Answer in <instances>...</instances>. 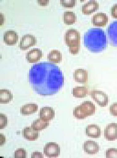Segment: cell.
I'll return each instance as SVG.
<instances>
[{
	"label": "cell",
	"mask_w": 117,
	"mask_h": 158,
	"mask_svg": "<svg viewBox=\"0 0 117 158\" xmlns=\"http://www.w3.org/2000/svg\"><path fill=\"white\" fill-rule=\"evenodd\" d=\"M28 79L34 91L42 96L55 94L64 84V75L60 68L47 61L32 66L29 70Z\"/></svg>",
	"instance_id": "6da1fadb"
},
{
	"label": "cell",
	"mask_w": 117,
	"mask_h": 158,
	"mask_svg": "<svg viewBox=\"0 0 117 158\" xmlns=\"http://www.w3.org/2000/svg\"><path fill=\"white\" fill-rule=\"evenodd\" d=\"M85 46L92 52H100L106 48L108 40L105 31L100 28H91L84 35Z\"/></svg>",
	"instance_id": "7a4b0ae2"
},
{
	"label": "cell",
	"mask_w": 117,
	"mask_h": 158,
	"mask_svg": "<svg viewBox=\"0 0 117 158\" xmlns=\"http://www.w3.org/2000/svg\"><path fill=\"white\" fill-rule=\"evenodd\" d=\"M64 40L68 47L70 53L73 55L79 53L80 49V33L76 29H68L64 35Z\"/></svg>",
	"instance_id": "3957f363"
},
{
	"label": "cell",
	"mask_w": 117,
	"mask_h": 158,
	"mask_svg": "<svg viewBox=\"0 0 117 158\" xmlns=\"http://www.w3.org/2000/svg\"><path fill=\"white\" fill-rule=\"evenodd\" d=\"M95 110V105L92 102L86 101L74 109L73 115L78 119H84L94 114Z\"/></svg>",
	"instance_id": "277c9868"
},
{
	"label": "cell",
	"mask_w": 117,
	"mask_h": 158,
	"mask_svg": "<svg viewBox=\"0 0 117 158\" xmlns=\"http://www.w3.org/2000/svg\"><path fill=\"white\" fill-rule=\"evenodd\" d=\"M91 96L100 107H105L109 103L108 95L104 92L93 89L90 92Z\"/></svg>",
	"instance_id": "5b68a950"
},
{
	"label": "cell",
	"mask_w": 117,
	"mask_h": 158,
	"mask_svg": "<svg viewBox=\"0 0 117 158\" xmlns=\"http://www.w3.org/2000/svg\"><path fill=\"white\" fill-rule=\"evenodd\" d=\"M44 154L48 157H57L60 153V148L55 142H49L44 147Z\"/></svg>",
	"instance_id": "8992f818"
},
{
	"label": "cell",
	"mask_w": 117,
	"mask_h": 158,
	"mask_svg": "<svg viewBox=\"0 0 117 158\" xmlns=\"http://www.w3.org/2000/svg\"><path fill=\"white\" fill-rule=\"evenodd\" d=\"M106 31L109 42L111 45L117 47V20L111 23Z\"/></svg>",
	"instance_id": "52a82bcc"
},
{
	"label": "cell",
	"mask_w": 117,
	"mask_h": 158,
	"mask_svg": "<svg viewBox=\"0 0 117 158\" xmlns=\"http://www.w3.org/2000/svg\"><path fill=\"white\" fill-rule=\"evenodd\" d=\"M37 44V39L34 35L26 34L21 38L18 44L19 48L22 50H26L30 47L35 45Z\"/></svg>",
	"instance_id": "ba28073f"
},
{
	"label": "cell",
	"mask_w": 117,
	"mask_h": 158,
	"mask_svg": "<svg viewBox=\"0 0 117 158\" xmlns=\"http://www.w3.org/2000/svg\"><path fill=\"white\" fill-rule=\"evenodd\" d=\"M104 137L109 141H114L117 139V123L109 124L104 130Z\"/></svg>",
	"instance_id": "9c48e42d"
},
{
	"label": "cell",
	"mask_w": 117,
	"mask_h": 158,
	"mask_svg": "<svg viewBox=\"0 0 117 158\" xmlns=\"http://www.w3.org/2000/svg\"><path fill=\"white\" fill-rule=\"evenodd\" d=\"M108 15L103 12H98L94 15L91 18V22L94 26L104 27L108 23Z\"/></svg>",
	"instance_id": "30bf717a"
},
{
	"label": "cell",
	"mask_w": 117,
	"mask_h": 158,
	"mask_svg": "<svg viewBox=\"0 0 117 158\" xmlns=\"http://www.w3.org/2000/svg\"><path fill=\"white\" fill-rule=\"evenodd\" d=\"M42 56V52L41 49L38 48H33L26 53V59L29 63H35L39 61Z\"/></svg>",
	"instance_id": "8fae6325"
},
{
	"label": "cell",
	"mask_w": 117,
	"mask_h": 158,
	"mask_svg": "<svg viewBox=\"0 0 117 158\" xmlns=\"http://www.w3.org/2000/svg\"><path fill=\"white\" fill-rule=\"evenodd\" d=\"M18 40V35L16 31L10 30L4 33L3 40L8 45H14Z\"/></svg>",
	"instance_id": "7c38bea8"
},
{
	"label": "cell",
	"mask_w": 117,
	"mask_h": 158,
	"mask_svg": "<svg viewBox=\"0 0 117 158\" xmlns=\"http://www.w3.org/2000/svg\"><path fill=\"white\" fill-rule=\"evenodd\" d=\"M83 151L89 155H95L99 152V145L93 140H87L83 144Z\"/></svg>",
	"instance_id": "4fadbf2b"
},
{
	"label": "cell",
	"mask_w": 117,
	"mask_h": 158,
	"mask_svg": "<svg viewBox=\"0 0 117 158\" xmlns=\"http://www.w3.org/2000/svg\"><path fill=\"white\" fill-rule=\"evenodd\" d=\"M74 79L77 82L81 84L86 83L88 79V71L82 68L76 69L74 73Z\"/></svg>",
	"instance_id": "5bb4252c"
},
{
	"label": "cell",
	"mask_w": 117,
	"mask_h": 158,
	"mask_svg": "<svg viewBox=\"0 0 117 158\" xmlns=\"http://www.w3.org/2000/svg\"><path fill=\"white\" fill-rule=\"evenodd\" d=\"M99 4L95 0H91L83 5L82 11L85 15H90L99 9Z\"/></svg>",
	"instance_id": "9a60e30c"
},
{
	"label": "cell",
	"mask_w": 117,
	"mask_h": 158,
	"mask_svg": "<svg viewBox=\"0 0 117 158\" xmlns=\"http://www.w3.org/2000/svg\"><path fill=\"white\" fill-rule=\"evenodd\" d=\"M54 116L55 112L51 107H43L40 111V118L44 121L49 122L51 120L54 118Z\"/></svg>",
	"instance_id": "2e32d148"
},
{
	"label": "cell",
	"mask_w": 117,
	"mask_h": 158,
	"mask_svg": "<svg viewBox=\"0 0 117 158\" xmlns=\"http://www.w3.org/2000/svg\"><path fill=\"white\" fill-rule=\"evenodd\" d=\"M86 134L91 138H99L101 135V129L97 125H89L86 128Z\"/></svg>",
	"instance_id": "e0dca14e"
},
{
	"label": "cell",
	"mask_w": 117,
	"mask_h": 158,
	"mask_svg": "<svg viewBox=\"0 0 117 158\" xmlns=\"http://www.w3.org/2000/svg\"><path fill=\"white\" fill-rule=\"evenodd\" d=\"M22 133L23 138L29 141H34L38 138V131L34 130L31 127L24 128L22 131Z\"/></svg>",
	"instance_id": "ac0fdd59"
},
{
	"label": "cell",
	"mask_w": 117,
	"mask_h": 158,
	"mask_svg": "<svg viewBox=\"0 0 117 158\" xmlns=\"http://www.w3.org/2000/svg\"><path fill=\"white\" fill-rule=\"evenodd\" d=\"M38 106L36 103H30L23 105L20 108V113L23 115H29L36 113L38 111Z\"/></svg>",
	"instance_id": "d6986e66"
},
{
	"label": "cell",
	"mask_w": 117,
	"mask_h": 158,
	"mask_svg": "<svg viewBox=\"0 0 117 158\" xmlns=\"http://www.w3.org/2000/svg\"><path fill=\"white\" fill-rule=\"evenodd\" d=\"M47 59L52 63H60L62 60V53L58 50H52L48 54Z\"/></svg>",
	"instance_id": "ffe728a7"
},
{
	"label": "cell",
	"mask_w": 117,
	"mask_h": 158,
	"mask_svg": "<svg viewBox=\"0 0 117 158\" xmlns=\"http://www.w3.org/2000/svg\"><path fill=\"white\" fill-rule=\"evenodd\" d=\"M72 94L76 98H83L88 93V89L86 86H76L72 89Z\"/></svg>",
	"instance_id": "44dd1931"
},
{
	"label": "cell",
	"mask_w": 117,
	"mask_h": 158,
	"mask_svg": "<svg viewBox=\"0 0 117 158\" xmlns=\"http://www.w3.org/2000/svg\"><path fill=\"white\" fill-rule=\"evenodd\" d=\"M13 98L12 94L10 90L7 89L0 90V103L6 104L10 102Z\"/></svg>",
	"instance_id": "7402d4cb"
},
{
	"label": "cell",
	"mask_w": 117,
	"mask_h": 158,
	"mask_svg": "<svg viewBox=\"0 0 117 158\" xmlns=\"http://www.w3.org/2000/svg\"><path fill=\"white\" fill-rule=\"evenodd\" d=\"M63 20L64 24L71 25L77 21V16L75 12L71 11H66L63 14Z\"/></svg>",
	"instance_id": "603a6c76"
},
{
	"label": "cell",
	"mask_w": 117,
	"mask_h": 158,
	"mask_svg": "<svg viewBox=\"0 0 117 158\" xmlns=\"http://www.w3.org/2000/svg\"><path fill=\"white\" fill-rule=\"evenodd\" d=\"M49 125L48 122L44 121L41 118L38 119L33 122L31 125V127L36 131H40L46 128Z\"/></svg>",
	"instance_id": "cb8c5ba5"
},
{
	"label": "cell",
	"mask_w": 117,
	"mask_h": 158,
	"mask_svg": "<svg viewBox=\"0 0 117 158\" xmlns=\"http://www.w3.org/2000/svg\"><path fill=\"white\" fill-rule=\"evenodd\" d=\"M60 4L62 6L67 8H72L75 6L77 3L76 0H60Z\"/></svg>",
	"instance_id": "d4e9b609"
},
{
	"label": "cell",
	"mask_w": 117,
	"mask_h": 158,
	"mask_svg": "<svg viewBox=\"0 0 117 158\" xmlns=\"http://www.w3.org/2000/svg\"><path fill=\"white\" fill-rule=\"evenodd\" d=\"M105 156L107 158H117V149L109 148L105 152Z\"/></svg>",
	"instance_id": "484cf974"
},
{
	"label": "cell",
	"mask_w": 117,
	"mask_h": 158,
	"mask_svg": "<svg viewBox=\"0 0 117 158\" xmlns=\"http://www.w3.org/2000/svg\"><path fill=\"white\" fill-rule=\"evenodd\" d=\"M27 156V152L23 148L18 149L14 152V158H25Z\"/></svg>",
	"instance_id": "4316f807"
},
{
	"label": "cell",
	"mask_w": 117,
	"mask_h": 158,
	"mask_svg": "<svg viewBox=\"0 0 117 158\" xmlns=\"http://www.w3.org/2000/svg\"><path fill=\"white\" fill-rule=\"evenodd\" d=\"M7 118L3 114H0V129H3L7 125Z\"/></svg>",
	"instance_id": "83f0119b"
},
{
	"label": "cell",
	"mask_w": 117,
	"mask_h": 158,
	"mask_svg": "<svg viewBox=\"0 0 117 158\" xmlns=\"http://www.w3.org/2000/svg\"><path fill=\"white\" fill-rule=\"evenodd\" d=\"M109 110L112 116L117 117V103H115L111 104Z\"/></svg>",
	"instance_id": "f1b7e54d"
},
{
	"label": "cell",
	"mask_w": 117,
	"mask_h": 158,
	"mask_svg": "<svg viewBox=\"0 0 117 158\" xmlns=\"http://www.w3.org/2000/svg\"><path fill=\"white\" fill-rule=\"evenodd\" d=\"M111 13L112 17L117 19V3L115 4L112 6Z\"/></svg>",
	"instance_id": "f546056e"
},
{
	"label": "cell",
	"mask_w": 117,
	"mask_h": 158,
	"mask_svg": "<svg viewBox=\"0 0 117 158\" xmlns=\"http://www.w3.org/2000/svg\"><path fill=\"white\" fill-rule=\"evenodd\" d=\"M31 158H44V156L43 155L41 152H36L32 153V155H31Z\"/></svg>",
	"instance_id": "4dcf8cb0"
},
{
	"label": "cell",
	"mask_w": 117,
	"mask_h": 158,
	"mask_svg": "<svg viewBox=\"0 0 117 158\" xmlns=\"http://www.w3.org/2000/svg\"><path fill=\"white\" fill-rule=\"evenodd\" d=\"M37 2L41 6H46L49 2V0H38Z\"/></svg>",
	"instance_id": "1f68e13d"
},
{
	"label": "cell",
	"mask_w": 117,
	"mask_h": 158,
	"mask_svg": "<svg viewBox=\"0 0 117 158\" xmlns=\"http://www.w3.org/2000/svg\"><path fill=\"white\" fill-rule=\"evenodd\" d=\"M4 137V136L3 135L1 134V146H2L3 145L4 143V142H5L6 141V139H4V140H3V137Z\"/></svg>",
	"instance_id": "d6a6232c"
}]
</instances>
